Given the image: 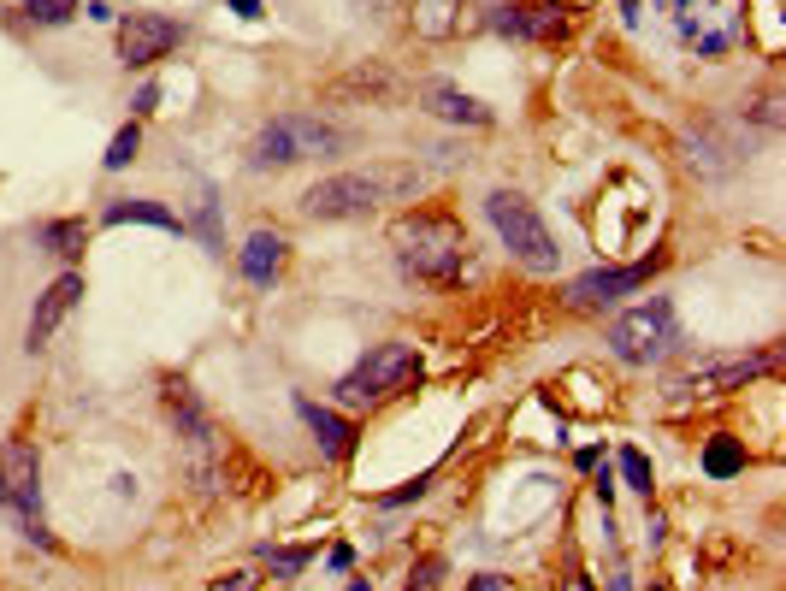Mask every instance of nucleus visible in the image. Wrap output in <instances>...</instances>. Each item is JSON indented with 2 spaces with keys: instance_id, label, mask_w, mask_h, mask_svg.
<instances>
[{
  "instance_id": "18",
  "label": "nucleus",
  "mask_w": 786,
  "mask_h": 591,
  "mask_svg": "<svg viewBox=\"0 0 786 591\" xmlns=\"http://www.w3.org/2000/svg\"><path fill=\"white\" fill-rule=\"evenodd\" d=\"M461 6H467V0H414V30L432 36V42H444L461 24Z\"/></svg>"
},
{
  "instance_id": "8",
  "label": "nucleus",
  "mask_w": 786,
  "mask_h": 591,
  "mask_svg": "<svg viewBox=\"0 0 786 591\" xmlns=\"http://www.w3.org/2000/svg\"><path fill=\"white\" fill-rule=\"evenodd\" d=\"M775 367V355L763 349V355H727V361H692V367H680L674 379H668V391L680 396H721V391H745L751 379H763Z\"/></svg>"
},
{
  "instance_id": "10",
  "label": "nucleus",
  "mask_w": 786,
  "mask_h": 591,
  "mask_svg": "<svg viewBox=\"0 0 786 591\" xmlns=\"http://www.w3.org/2000/svg\"><path fill=\"white\" fill-rule=\"evenodd\" d=\"M166 414H172L178 438L190 444V461H196L201 491H213V420H207V408L196 402V391H190L184 379H172V385H166Z\"/></svg>"
},
{
  "instance_id": "26",
  "label": "nucleus",
  "mask_w": 786,
  "mask_h": 591,
  "mask_svg": "<svg viewBox=\"0 0 786 591\" xmlns=\"http://www.w3.org/2000/svg\"><path fill=\"white\" fill-rule=\"evenodd\" d=\"M231 12L237 18H261V0H231Z\"/></svg>"
},
{
  "instance_id": "2",
  "label": "nucleus",
  "mask_w": 786,
  "mask_h": 591,
  "mask_svg": "<svg viewBox=\"0 0 786 591\" xmlns=\"http://www.w3.org/2000/svg\"><path fill=\"white\" fill-rule=\"evenodd\" d=\"M337 148H343V136L331 131L326 119H314V113H284V119H272V125L255 131L249 166H255V172H284V166L320 160V154H337Z\"/></svg>"
},
{
  "instance_id": "7",
  "label": "nucleus",
  "mask_w": 786,
  "mask_h": 591,
  "mask_svg": "<svg viewBox=\"0 0 786 591\" xmlns=\"http://www.w3.org/2000/svg\"><path fill=\"white\" fill-rule=\"evenodd\" d=\"M674 343H680V326H674V302H668V296L639 302L633 314H621V320L609 326V349H615V361H627V367H651Z\"/></svg>"
},
{
  "instance_id": "14",
  "label": "nucleus",
  "mask_w": 786,
  "mask_h": 591,
  "mask_svg": "<svg viewBox=\"0 0 786 591\" xmlns=\"http://www.w3.org/2000/svg\"><path fill=\"white\" fill-rule=\"evenodd\" d=\"M284 237L278 231H255L249 243H243V255H237V266H243V278L255 284V290H272L278 284V272H284Z\"/></svg>"
},
{
  "instance_id": "15",
  "label": "nucleus",
  "mask_w": 786,
  "mask_h": 591,
  "mask_svg": "<svg viewBox=\"0 0 786 591\" xmlns=\"http://www.w3.org/2000/svg\"><path fill=\"white\" fill-rule=\"evenodd\" d=\"M420 107L444 125H491V107H479L473 95H461L456 83H426L420 89Z\"/></svg>"
},
{
  "instance_id": "28",
  "label": "nucleus",
  "mask_w": 786,
  "mask_h": 591,
  "mask_svg": "<svg viewBox=\"0 0 786 591\" xmlns=\"http://www.w3.org/2000/svg\"><path fill=\"white\" fill-rule=\"evenodd\" d=\"M349 591H373V586H367V580H355V586H349Z\"/></svg>"
},
{
  "instance_id": "21",
  "label": "nucleus",
  "mask_w": 786,
  "mask_h": 591,
  "mask_svg": "<svg viewBox=\"0 0 786 591\" xmlns=\"http://www.w3.org/2000/svg\"><path fill=\"white\" fill-rule=\"evenodd\" d=\"M136 148H142V125H125V131L113 136V148H107V160H101V166H107V172H125V166H131L136 160Z\"/></svg>"
},
{
  "instance_id": "19",
  "label": "nucleus",
  "mask_w": 786,
  "mask_h": 591,
  "mask_svg": "<svg viewBox=\"0 0 786 591\" xmlns=\"http://www.w3.org/2000/svg\"><path fill=\"white\" fill-rule=\"evenodd\" d=\"M704 473H710V479H733V473H745V444L727 438V432L710 438V444H704Z\"/></svg>"
},
{
  "instance_id": "3",
  "label": "nucleus",
  "mask_w": 786,
  "mask_h": 591,
  "mask_svg": "<svg viewBox=\"0 0 786 591\" xmlns=\"http://www.w3.org/2000/svg\"><path fill=\"white\" fill-rule=\"evenodd\" d=\"M420 379V349L414 343H373L343 379H337V402L343 408H373V402H385V396L408 391Z\"/></svg>"
},
{
  "instance_id": "25",
  "label": "nucleus",
  "mask_w": 786,
  "mask_h": 591,
  "mask_svg": "<svg viewBox=\"0 0 786 591\" xmlns=\"http://www.w3.org/2000/svg\"><path fill=\"white\" fill-rule=\"evenodd\" d=\"M154 101H160V89H154V83H148V89H136V119H142V113H154Z\"/></svg>"
},
{
  "instance_id": "5",
  "label": "nucleus",
  "mask_w": 786,
  "mask_h": 591,
  "mask_svg": "<svg viewBox=\"0 0 786 591\" xmlns=\"http://www.w3.org/2000/svg\"><path fill=\"white\" fill-rule=\"evenodd\" d=\"M402 184H408V172H337L302 196V213L308 219H367Z\"/></svg>"
},
{
  "instance_id": "6",
  "label": "nucleus",
  "mask_w": 786,
  "mask_h": 591,
  "mask_svg": "<svg viewBox=\"0 0 786 591\" xmlns=\"http://www.w3.org/2000/svg\"><path fill=\"white\" fill-rule=\"evenodd\" d=\"M485 213H491V225H497V237L509 243V255L521 266H532V272H550L556 266V237H550V225L538 219V207L526 196H515V190H491L485 196Z\"/></svg>"
},
{
  "instance_id": "22",
  "label": "nucleus",
  "mask_w": 786,
  "mask_h": 591,
  "mask_svg": "<svg viewBox=\"0 0 786 591\" xmlns=\"http://www.w3.org/2000/svg\"><path fill=\"white\" fill-rule=\"evenodd\" d=\"M261 556L272 562V574H284V580H296V574L314 562V550H308V544H296V550H272V544H261Z\"/></svg>"
},
{
  "instance_id": "24",
  "label": "nucleus",
  "mask_w": 786,
  "mask_h": 591,
  "mask_svg": "<svg viewBox=\"0 0 786 591\" xmlns=\"http://www.w3.org/2000/svg\"><path fill=\"white\" fill-rule=\"evenodd\" d=\"M426 485H432V473H420L414 485H402V491H391L385 503H414V497H426Z\"/></svg>"
},
{
  "instance_id": "29",
  "label": "nucleus",
  "mask_w": 786,
  "mask_h": 591,
  "mask_svg": "<svg viewBox=\"0 0 786 591\" xmlns=\"http://www.w3.org/2000/svg\"><path fill=\"white\" fill-rule=\"evenodd\" d=\"M651 591H668V586H651Z\"/></svg>"
},
{
  "instance_id": "16",
  "label": "nucleus",
  "mask_w": 786,
  "mask_h": 591,
  "mask_svg": "<svg viewBox=\"0 0 786 591\" xmlns=\"http://www.w3.org/2000/svg\"><path fill=\"white\" fill-rule=\"evenodd\" d=\"M101 219H107V225H160V231H184V219H178L172 207H160V201H142V196L113 201Z\"/></svg>"
},
{
  "instance_id": "23",
  "label": "nucleus",
  "mask_w": 786,
  "mask_h": 591,
  "mask_svg": "<svg viewBox=\"0 0 786 591\" xmlns=\"http://www.w3.org/2000/svg\"><path fill=\"white\" fill-rule=\"evenodd\" d=\"M621 479H627L639 497H651L656 479H651V461H645V450H621Z\"/></svg>"
},
{
  "instance_id": "13",
  "label": "nucleus",
  "mask_w": 786,
  "mask_h": 591,
  "mask_svg": "<svg viewBox=\"0 0 786 591\" xmlns=\"http://www.w3.org/2000/svg\"><path fill=\"white\" fill-rule=\"evenodd\" d=\"M296 414H302V426L314 432V444H320L331 461H349V456H355V426H349L337 408H320L314 396H296Z\"/></svg>"
},
{
  "instance_id": "4",
  "label": "nucleus",
  "mask_w": 786,
  "mask_h": 591,
  "mask_svg": "<svg viewBox=\"0 0 786 591\" xmlns=\"http://www.w3.org/2000/svg\"><path fill=\"white\" fill-rule=\"evenodd\" d=\"M0 509L18 521V532L30 544H54V532L42 521V456L36 444L24 438H6L0 444Z\"/></svg>"
},
{
  "instance_id": "9",
  "label": "nucleus",
  "mask_w": 786,
  "mask_h": 591,
  "mask_svg": "<svg viewBox=\"0 0 786 591\" xmlns=\"http://www.w3.org/2000/svg\"><path fill=\"white\" fill-rule=\"evenodd\" d=\"M184 42V24L166 12H125L119 18V60L131 71H148L154 60H166Z\"/></svg>"
},
{
  "instance_id": "12",
  "label": "nucleus",
  "mask_w": 786,
  "mask_h": 591,
  "mask_svg": "<svg viewBox=\"0 0 786 591\" xmlns=\"http://www.w3.org/2000/svg\"><path fill=\"white\" fill-rule=\"evenodd\" d=\"M77 296H83V272H60L42 296H36V308H30V326H24V349L36 355V349H48V337L60 331L71 308H77Z\"/></svg>"
},
{
  "instance_id": "30",
  "label": "nucleus",
  "mask_w": 786,
  "mask_h": 591,
  "mask_svg": "<svg viewBox=\"0 0 786 591\" xmlns=\"http://www.w3.org/2000/svg\"><path fill=\"white\" fill-rule=\"evenodd\" d=\"M580 591H586V586H580Z\"/></svg>"
},
{
  "instance_id": "11",
  "label": "nucleus",
  "mask_w": 786,
  "mask_h": 591,
  "mask_svg": "<svg viewBox=\"0 0 786 591\" xmlns=\"http://www.w3.org/2000/svg\"><path fill=\"white\" fill-rule=\"evenodd\" d=\"M656 266H662V255H651V261H633V266H597V272H580V278L568 284V302H574V308H609L615 296H627V290L651 284Z\"/></svg>"
},
{
  "instance_id": "20",
  "label": "nucleus",
  "mask_w": 786,
  "mask_h": 591,
  "mask_svg": "<svg viewBox=\"0 0 786 591\" xmlns=\"http://www.w3.org/2000/svg\"><path fill=\"white\" fill-rule=\"evenodd\" d=\"M18 12L30 24H42V30H60V24L77 18V0H18Z\"/></svg>"
},
{
  "instance_id": "27",
  "label": "nucleus",
  "mask_w": 786,
  "mask_h": 591,
  "mask_svg": "<svg viewBox=\"0 0 786 591\" xmlns=\"http://www.w3.org/2000/svg\"><path fill=\"white\" fill-rule=\"evenodd\" d=\"M467 591H497V580H491V574H485V580H473V586Z\"/></svg>"
},
{
  "instance_id": "1",
  "label": "nucleus",
  "mask_w": 786,
  "mask_h": 591,
  "mask_svg": "<svg viewBox=\"0 0 786 591\" xmlns=\"http://www.w3.org/2000/svg\"><path fill=\"white\" fill-rule=\"evenodd\" d=\"M391 243H396V261L414 278H426V284H461V272H467V237H461V225L450 213H408V219H396Z\"/></svg>"
},
{
  "instance_id": "17",
  "label": "nucleus",
  "mask_w": 786,
  "mask_h": 591,
  "mask_svg": "<svg viewBox=\"0 0 786 591\" xmlns=\"http://www.w3.org/2000/svg\"><path fill=\"white\" fill-rule=\"evenodd\" d=\"M83 243H89V225H83V219H48V225L36 231V249H48L54 261H77Z\"/></svg>"
}]
</instances>
